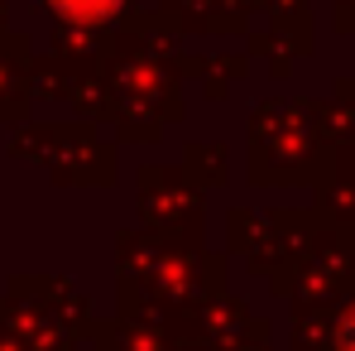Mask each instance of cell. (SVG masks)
I'll return each instance as SVG.
<instances>
[{
  "mask_svg": "<svg viewBox=\"0 0 355 351\" xmlns=\"http://www.w3.org/2000/svg\"><path fill=\"white\" fill-rule=\"evenodd\" d=\"M58 10L72 19H96V15H111L116 0H58Z\"/></svg>",
  "mask_w": 355,
  "mask_h": 351,
  "instance_id": "1",
  "label": "cell"
}]
</instances>
